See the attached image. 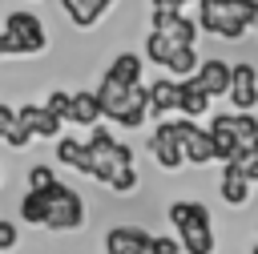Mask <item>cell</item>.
Listing matches in <instances>:
<instances>
[{
	"label": "cell",
	"mask_w": 258,
	"mask_h": 254,
	"mask_svg": "<svg viewBox=\"0 0 258 254\" xmlns=\"http://www.w3.org/2000/svg\"><path fill=\"white\" fill-rule=\"evenodd\" d=\"M56 161H60V165H73V169H81V173H89V169H93L89 145H85V141H77V137H56Z\"/></svg>",
	"instance_id": "obj_20"
},
{
	"label": "cell",
	"mask_w": 258,
	"mask_h": 254,
	"mask_svg": "<svg viewBox=\"0 0 258 254\" xmlns=\"http://www.w3.org/2000/svg\"><path fill=\"white\" fill-rule=\"evenodd\" d=\"M157 36H165L173 48H194L198 44V20L181 16V12H153V28Z\"/></svg>",
	"instance_id": "obj_8"
},
{
	"label": "cell",
	"mask_w": 258,
	"mask_h": 254,
	"mask_svg": "<svg viewBox=\"0 0 258 254\" xmlns=\"http://www.w3.org/2000/svg\"><path fill=\"white\" fill-rule=\"evenodd\" d=\"M85 145H89V157H93L89 177H97L101 185H109V177H113L117 169H129V165H133V149H129L125 141H117L109 129H93Z\"/></svg>",
	"instance_id": "obj_3"
},
{
	"label": "cell",
	"mask_w": 258,
	"mask_h": 254,
	"mask_svg": "<svg viewBox=\"0 0 258 254\" xmlns=\"http://www.w3.org/2000/svg\"><path fill=\"white\" fill-rule=\"evenodd\" d=\"M0 56H16V52H12V44H8V36H4V32H0Z\"/></svg>",
	"instance_id": "obj_33"
},
{
	"label": "cell",
	"mask_w": 258,
	"mask_h": 254,
	"mask_svg": "<svg viewBox=\"0 0 258 254\" xmlns=\"http://www.w3.org/2000/svg\"><path fill=\"white\" fill-rule=\"evenodd\" d=\"M250 28H254L250 0H198V32H210L222 40H242Z\"/></svg>",
	"instance_id": "obj_1"
},
{
	"label": "cell",
	"mask_w": 258,
	"mask_h": 254,
	"mask_svg": "<svg viewBox=\"0 0 258 254\" xmlns=\"http://www.w3.org/2000/svg\"><path fill=\"white\" fill-rule=\"evenodd\" d=\"M141 254H157V250H153V238H149V246H145V250H141Z\"/></svg>",
	"instance_id": "obj_35"
},
{
	"label": "cell",
	"mask_w": 258,
	"mask_h": 254,
	"mask_svg": "<svg viewBox=\"0 0 258 254\" xmlns=\"http://www.w3.org/2000/svg\"><path fill=\"white\" fill-rule=\"evenodd\" d=\"M153 234H145L141 226H113L105 234V254H141L149 246Z\"/></svg>",
	"instance_id": "obj_12"
},
{
	"label": "cell",
	"mask_w": 258,
	"mask_h": 254,
	"mask_svg": "<svg viewBox=\"0 0 258 254\" xmlns=\"http://www.w3.org/2000/svg\"><path fill=\"white\" fill-rule=\"evenodd\" d=\"M153 250H157V254H181L177 238H153Z\"/></svg>",
	"instance_id": "obj_32"
},
{
	"label": "cell",
	"mask_w": 258,
	"mask_h": 254,
	"mask_svg": "<svg viewBox=\"0 0 258 254\" xmlns=\"http://www.w3.org/2000/svg\"><path fill=\"white\" fill-rule=\"evenodd\" d=\"M226 97H230L234 113H254V105H258V69L250 60L230 65V93Z\"/></svg>",
	"instance_id": "obj_7"
},
{
	"label": "cell",
	"mask_w": 258,
	"mask_h": 254,
	"mask_svg": "<svg viewBox=\"0 0 258 254\" xmlns=\"http://www.w3.org/2000/svg\"><path fill=\"white\" fill-rule=\"evenodd\" d=\"M12 121H16V109H12V105H4V101H0V141H4V137H8V129H12Z\"/></svg>",
	"instance_id": "obj_31"
},
{
	"label": "cell",
	"mask_w": 258,
	"mask_h": 254,
	"mask_svg": "<svg viewBox=\"0 0 258 254\" xmlns=\"http://www.w3.org/2000/svg\"><path fill=\"white\" fill-rule=\"evenodd\" d=\"M177 113H181L185 121H198V117L214 113V109H210V97L198 89V81H194V77L177 85Z\"/></svg>",
	"instance_id": "obj_15"
},
{
	"label": "cell",
	"mask_w": 258,
	"mask_h": 254,
	"mask_svg": "<svg viewBox=\"0 0 258 254\" xmlns=\"http://www.w3.org/2000/svg\"><path fill=\"white\" fill-rule=\"evenodd\" d=\"M169 125H173V137L181 141V157H185L189 165H210V161H214V145H210L206 125L185 121V117H173Z\"/></svg>",
	"instance_id": "obj_6"
},
{
	"label": "cell",
	"mask_w": 258,
	"mask_h": 254,
	"mask_svg": "<svg viewBox=\"0 0 258 254\" xmlns=\"http://www.w3.org/2000/svg\"><path fill=\"white\" fill-rule=\"evenodd\" d=\"M250 20H254V28H258V0H250Z\"/></svg>",
	"instance_id": "obj_34"
},
{
	"label": "cell",
	"mask_w": 258,
	"mask_h": 254,
	"mask_svg": "<svg viewBox=\"0 0 258 254\" xmlns=\"http://www.w3.org/2000/svg\"><path fill=\"white\" fill-rule=\"evenodd\" d=\"M105 77H113V81H117V85H125V89L145 85V60H141L137 52H117V56H113V65L105 69Z\"/></svg>",
	"instance_id": "obj_13"
},
{
	"label": "cell",
	"mask_w": 258,
	"mask_h": 254,
	"mask_svg": "<svg viewBox=\"0 0 258 254\" xmlns=\"http://www.w3.org/2000/svg\"><path fill=\"white\" fill-rule=\"evenodd\" d=\"M109 189H117V194H133L137 189V169L129 165V169H117L113 177H109Z\"/></svg>",
	"instance_id": "obj_27"
},
{
	"label": "cell",
	"mask_w": 258,
	"mask_h": 254,
	"mask_svg": "<svg viewBox=\"0 0 258 254\" xmlns=\"http://www.w3.org/2000/svg\"><path fill=\"white\" fill-rule=\"evenodd\" d=\"M169 52H173V44H169L165 36H157V32H149V36H145V60H153V65H161V69H165Z\"/></svg>",
	"instance_id": "obj_24"
},
{
	"label": "cell",
	"mask_w": 258,
	"mask_h": 254,
	"mask_svg": "<svg viewBox=\"0 0 258 254\" xmlns=\"http://www.w3.org/2000/svg\"><path fill=\"white\" fill-rule=\"evenodd\" d=\"M16 117L32 129V137H44V141H56V137H60V121H56L52 113H44L40 105H20Z\"/></svg>",
	"instance_id": "obj_17"
},
{
	"label": "cell",
	"mask_w": 258,
	"mask_h": 254,
	"mask_svg": "<svg viewBox=\"0 0 258 254\" xmlns=\"http://www.w3.org/2000/svg\"><path fill=\"white\" fill-rule=\"evenodd\" d=\"M44 226L48 230H60V234L85 226V198L73 185H64L60 177L44 189Z\"/></svg>",
	"instance_id": "obj_4"
},
{
	"label": "cell",
	"mask_w": 258,
	"mask_h": 254,
	"mask_svg": "<svg viewBox=\"0 0 258 254\" xmlns=\"http://www.w3.org/2000/svg\"><path fill=\"white\" fill-rule=\"evenodd\" d=\"M169 226L177 230V246L185 254H214V222L202 202H173L169 206Z\"/></svg>",
	"instance_id": "obj_2"
},
{
	"label": "cell",
	"mask_w": 258,
	"mask_h": 254,
	"mask_svg": "<svg viewBox=\"0 0 258 254\" xmlns=\"http://www.w3.org/2000/svg\"><path fill=\"white\" fill-rule=\"evenodd\" d=\"M149 153H153V161H157L161 169H181V165H185V157H181V141L173 137V125H169V121H161V125L153 129V137H149Z\"/></svg>",
	"instance_id": "obj_9"
},
{
	"label": "cell",
	"mask_w": 258,
	"mask_h": 254,
	"mask_svg": "<svg viewBox=\"0 0 258 254\" xmlns=\"http://www.w3.org/2000/svg\"><path fill=\"white\" fill-rule=\"evenodd\" d=\"M177 85L181 81H169V77H157L145 85V97H149V117H161V113H177Z\"/></svg>",
	"instance_id": "obj_14"
},
{
	"label": "cell",
	"mask_w": 258,
	"mask_h": 254,
	"mask_svg": "<svg viewBox=\"0 0 258 254\" xmlns=\"http://www.w3.org/2000/svg\"><path fill=\"white\" fill-rule=\"evenodd\" d=\"M64 121H73V125H85V129H97V121H101L97 93H89V89L73 93V101H69V117H64Z\"/></svg>",
	"instance_id": "obj_18"
},
{
	"label": "cell",
	"mask_w": 258,
	"mask_h": 254,
	"mask_svg": "<svg viewBox=\"0 0 258 254\" xmlns=\"http://www.w3.org/2000/svg\"><path fill=\"white\" fill-rule=\"evenodd\" d=\"M218 194H222V202H226V206H246V202H250V181H246L234 165H222Z\"/></svg>",
	"instance_id": "obj_19"
},
{
	"label": "cell",
	"mask_w": 258,
	"mask_h": 254,
	"mask_svg": "<svg viewBox=\"0 0 258 254\" xmlns=\"http://www.w3.org/2000/svg\"><path fill=\"white\" fill-rule=\"evenodd\" d=\"M198 65H202L198 48H173L169 60H165V73H169V81H189L198 73Z\"/></svg>",
	"instance_id": "obj_21"
},
{
	"label": "cell",
	"mask_w": 258,
	"mask_h": 254,
	"mask_svg": "<svg viewBox=\"0 0 258 254\" xmlns=\"http://www.w3.org/2000/svg\"><path fill=\"white\" fill-rule=\"evenodd\" d=\"M185 4H198V0H149L153 12H181Z\"/></svg>",
	"instance_id": "obj_30"
},
{
	"label": "cell",
	"mask_w": 258,
	"mask_h": 254,
	"mask_svg": "<svg viewBox=\"0 0 258 254\" xmlns=\"http://www.w3.org/2000/svg\"><path fill=\"white\" fill-rule=\"evenodd\" d=\"M69 101H73V93H64V89H52V93H48V101H44L40 109H44V113H52V117L64 125V117H69Z\"/></svg>",
	"instance_id": "obj_25"
},
{
	"label": "cell",
	"mask_w": 258,
	"mask_h": 254,
	"mask_svg": "<svg viewBox=\"0 0 258 254\" xmlns=\"http://www.w3.org/2000/svg\"><path fill=\"white\" fill-rule=\"evenodd\" d=\"M4 141H8V145H12V149H28V141H32V129H28V125H24V121H20V117H16V121H12V129H8V137H4Z\"/></svg>",
	"instance_id": "obj_28"
},
{
	"label": "cell",
	"mask_w": 258,
	"mask_h": 254,
	"mask_svg": "<svg viewBox=\"0 0 258 254\" xmlns=\"http://www.w3.org/2000/svg\"><path fill=\"white\" fill-rule=\"evenodd\" d=\"M250 185L258 181V141H246V145H238V153H234V161H230Z\"/></svg>",
	"instance_id": "obj_22"
},
{
	"label": "cell",
	"mask_w": 258,
	"mask_h": 254,
	"mask_svg": "<svg viewBox=\"0 0 258 254\" xmlns=\"http://www.w3.org/2000/svg\"><path fill=\"white\" fill-rule=\"evenodd\" d=\"M16 242H20V234H16V222H4V218H0V254L16 250Z\"/></svg>",
	"instance_id": "obj_29"
},
{
	"label": "cell",
	"mask_w": 258,
	"mask_h": 254,
	"mask_svg": "<svg viewBox=\"0 0 258 254\" xmlns=\"http://www.w3.org/2000/svg\"><path fill=\"white\" fill-rule=\"evenodd\" d=\"M20 222H28V226H44V194L28 189V194L20 198Z\"/></svg>",
	"instance_id": "obj_23"
},
{
	"label": "cell",
	"mask_w": 258,
	"mask_h": 254,
	"mask_svg": "<svg viewBox=\"0 0 258 254\" xmlns=\"http://www.w3.org/2000/svg\"><path fill=\"white\" fill-rule=\"evenodd\" d=\"M4 36H8V44H12L16 56H36V52L48 48V32H44V24H40L36 12H20V8L8 12L4 16Z\"/></svg>",
	"instance_id": "obj_5"
},
{
	"label": "cell",
	"mask_w": 258,
	"mask_h": 254,
	"mask_svg": "<svg viewBox=\"0 0 258 254\" xmlns=\"http://www.w3.org/2000/svg\"><path fill=\"white\" fill-rule=\"evenodd\" d=\"M194 81H198V89H202L210 101H214V97H226V93H230V65L218 60V56H210V60L198 65Z\"/></svg>",
	"instance_id": "obj_11"
},
{
	"label": "cell",
	"mask_w": 258,
	"mask_h": 254,
	"mask_svg": "<svg viewBox=\"0 0 258 254\" xmlns=\"http://www.w3.org/2000/svg\"><path fill=\"white\" fill-rule=\"evenodd\" d=\"M60 8H64V16H69L77 28H93V24L113 8V0H60Z\"/></svg>",
	"instance_id": "obj_16"
},
{
	"label": "cell",
	"mask_w": 258,
	"mask_h": 254,
	"mask_svg": "<svg viewBox=\"0 0 258 254\" xmlns=\"http://www.w3.org/2000/svg\"><path fill=\"white\" fill-rule=\"evenodd\" d=\"M250 254H258V242H254V250H250Z\"/></svg>",
	"instance_id": "obj_36"
},
{
	"label": "cell",
	"mask_w": 258,
	"mask_h": 254,
	"mask_svg": "<svg viewBox=\"0 0 258 254\" xmlns=\"http://www.w3.org/2000/svg\"><path fill=\"white\" fill-rule=\"evenodd\" d=\"M52 181H56V173H52L48 165H32V169H28V189H36V194H44V189H48Z\"/></svg>",
	"instance_id": "obj_26"
},
{
	"label": "cell",
	"mask_w": 258,
	"mask_h": 254,
	"mask_svg": "<svg viewBox=\"0 0 258 254\" xmlns=\"http://www.w3.org/2000/svg\"><path fill=\"white\" fill-rule=\"evenodd\" d=\"M206 129H222V133H230L238 145L258 141V117H254V113H210V125H206Z\"/></svg>",
	"instance_id": "obj_10"
}]
</instances>
